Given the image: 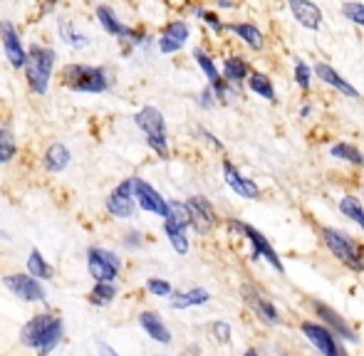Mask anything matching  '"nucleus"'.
I'll use <instances>...</instances> for the list:
<instances>
[{
  "label": "nucleus",
  "mask_w": 364,
  "mask_h": 356,
  "mask_svg": "<svg viewBox=\"0 0 364 356\" xmlns=\"http://www.w3.org/2000/svg\"><path fill=\"white\" fill-rule=\"evenodd\" d=\"M65 334V324L58 314L43 312L38 317H33L23 329H20V342L25 347L35 349L38 356H48L55 347L60 344Z\"/></svg>",
  "instance_id": "obj_1"
},
{
  "label": "nucleus",
  "mask_w": 364,
  "mask_h": 356,
  "mask_svg": "<svg viewBox=\"0 0 364 356\" xmlns=\"http://www.w3.org/2000/svg\"><path fill=\"white\" fill-rule=\"evenodd\" d=\"M63 84L80 94H105L112 79L105 67L95 65H68L63 69Z\"/></svg>",
  "instance_id": "obj_2"
},
{
  "label": "nucleus",
  "mask_w": 364,
  "mask_h": 356,
  "mask_svg": "<svg viewBox=\"0 0 364 356\" xmlns=\"http://www.w3.org/2000/svg\"><path fill=\"white\" fill-rule=\"evenodd\" d=\"M58 62V52L45 45H33L28 50V65H25V77L35 94H48L50 79H53V69Z\"/></svg>",
  "instance_id": "obj_3"
},
{
  "label": "nucleus",
  "mask_w": 364,
  "mask_h": 356,
  "mask_svg": "<svg viewBox=\"0 0 364 356\" xmlns=\"http://www.w3.org/2000/svg\"><path fill=\"white\" fill-rule=\"evenodd\" d=\"M134 121L141 131L146 134V144L149 149H154V154L168 159V141H166V121L164 114L156 106H144L134 114Z\"/></svg>",
  "instance_id": "obj_4"
},
{
  "label": "nucleus",
  "mask_w": 364,
  "mask_h": 356,
  "mask_svg": "<svg viewBox=\"0 0 364 356\" xmlns=\"http://www.w3.org/2000/svg\"><path fill=\"white\" fill-rule=\"evenodd\" d=\"M322 240H325V245L330 247V252L337 257V260H342L347 267L357 269V272H362L364 269V260H362V252L360 247L352 243V238L347 235V233L337 230V228H322Z\"/></svg>",
  "instance_id": "obj_5"
},
{
  "label": "nucleus",
  "mask_w": 364,
  "mask_h": 356,
  "mask_svg": "<svg viewBox=\"0 0 364 356\" xmlns=\"http://www.w3.org/2000/svg\"><path fill=\"white\" fill-rule=\"evenodd\" d=\"M122 269V260L112 250L105 247H90L87 250V272L95 282H114Z\"/></svg>",
  "instance_id": "obj_6"
},
{
  "label": "nucleus",
  "mask_w": 364,
  "mask_h": 356,
  "mask_svg": "<svg viewBox=\"0 0 364 356\" xmlns=\"http://www.w3.org/2000/svg\"><path fill=\"white\" fill-rule=\"evenodd\" d=\"M228 228L230 230H238L240 235H245L250 240V245H253V252H250V257L253 260H260L263 257L265 262H268L273 269H278V272H283V260L278 257V252L273 250V245L268 243V238H263V233H258L255 228L245 226V223H238V221H228Z\"/></svg>",
  "instance_id": "obj_7"
},
{
  "label": "nucleus",
  "mask_w": 364,
  "mask_h": 356,
  "mask_svg": "<svg viewBox=\"0 0 364 356\" xmlns=\"http://www.w3.org/2000/svg\"><path fill=\"white\" fill-rule=\"evenodd\" d=\"M97 20H100L102 30L117 40H124V43H132V45H141L149 40L146 35L139 33V30H134V28H129V25L122 23V20L117 18L114 10L107 8V5H100V8H97Z\"/></svg>",
  "instance_id": "obj_8"
},
{
  "label": "nucleus",
  "mask_w": 364,
  "mask_h": 356,
  "mask_svg": "<svg viewBox=\"0 0 364 356\" xmlns=\"http://www.w3.org/2000/svg\"><path fill=\"white\" fill-rule=\"evenodd\" d=\"M300 329H302V334L307 337V342H310L322 356H347L345 349H342L340 342H337L335 332H332V329H327L325 324L302 322Z\"/></svg>",
  "instance_id": "obj_9"
},
{
  "label": "nucleus",
  "mask_w": 364,
  "mask_h": 356,
  "mask_svg": "<svg viewBox=\"0 0 364 356\" xmlns=\"http://www.w3.org/2000/svg\"><path fill=\"white\" fill-rule=\"evenodd\" d=\"M134 178H124V181L119 183V186L114 188V191L109 193V198H107V211L112 213L114 218H122V221H129V218H134Z\"/></svg>",
  "instance_id": "obj_10"
},
{
  "label": "nucleus",
  "mask_w": 364,
  "mask_h": 356,
  "mask_svg": "<svg viewBox=\"0 0 364 356\" xmlns=\"http://www.w3.org/2000/svg\"><path fill=\"white\" fill-rule=\"evenodd\" d=\"M3 284L5 289H10V292L15 294V297H20L23 302H45V287L40 284L38 277H33V274H3Z\"/></svg>",
  "instance_id": "obj_11"
},
{
  "label": "nucleus",
  "mask_w": 364,
  "mask_h": 356,
  "mask_svg": "<svg viewBox=\"0 0 364 356\" xmlns=\"http://www.w3.org/2000/svg\"><path fill=\"white\" fill-rule=\"evenodd\" d=\"M240 297H243V302L248 304L250 309H253L255 317H258L260 322L273 324V327L283 322V319H280L278 307H275V304L270 302V299L265 297V294L260 292L258 287H253V284H243V287H240Z\"/></svg>",
  "instance_id": "obj_12"
},
{
  "label": "nucleus",
  "mask_w": 364,
  "mask_h": 356,
  "mask_svg": "<svg viewBox=\"0 0 364 356\" xmlns=\"http://www.w3.org/2000/svg\"><path fill=\"white\" fill-rule=\"evenodd\" d=\"M0 43H3L5 57H8L10 67L25 69V65H28V50L23 48L20 33L15 30V25L10 23V20H3V23H0Z\"/></svg>",
  "instance_id": "obj_13"
},
{
  "label": "nucleus",
  "mask_w": 364,
  "mask_h": 356,
  "mask_svg": "<svg viewBox=\"0 0 364 356\" xmlns=\"http://www.w3.org/2000/svg\"><path fill=\"white\" fill-rule=\"evenodd\" d=\"M134 198H136V206L146 213H154L159 218H166L168 216V201L156 191L154 186H149L144 178H136L134 176Z\"/></svg>",
  "instance_id": "obj_14"
},
{
  "label": "nucleus",
  "mask_w": 364,
  "mask_h": 356,
  "mask_svg": "<svg viewBox=\"0 0 364 356\" xmlns=\"http://www.w3.org/2000/svg\"><path fill=\"white\" fill-rule=\"evenodd\" d=\"M188 211H191V226L196 233L206 235L216 228V211H213L211 201L203 196H191L188 198Z\"/></svg>",
  "instance_id": "obj_15"
},
{
  "label": "nucleus",
  "mask_w": 364,
  "mask_h": 356,
  "mask_svg": "<svg viewBox=\"0 0 364 356\" xmlns=\"http://www.w3.org/2000/svg\"><path fill=\"white\" fill-rule=\"evenodd\" d=\"M312 307H315V312H317V317L322 319V324H325L327 329H332L335 332V337L337 339H345V342H352L355 344L357 342V334H355V329L350 327V324L345 322V319L340 317V314L335 312L332 307H327V304H322V302H312Z\"/></svg>",
  "instance_id": "obj_16"
},
{
  "label": "nucleus",
  "mask_w": 364,
  "mask_h": 356,
  "mask_svg": "<svg viewBox=\"0 0 364 356\" xmlns=\"http://www.w3.org/2000/svg\"><path fill=\"white\" fill-rule=\"evenodd\" d=\"M223 176H225V183L230 186V191L238 193L240 198H248V201H258L260 198L258 183H255L253 178H245L230 161H223Z\"/></svg>",
  "instance_id": "obj_17"
},
{
  "label": "nucleus",
  "mask_w": 364,
  "mask_h": 356,
  "mask_svg": "<svg viewBox=\"0 0 364 356\" xmlns=\"http://www.w3.org/2000/svg\"><path fill=\"white\" fill-rule=\"evenodd\" d=\"M186 40H188V23L186 20H173L159 35V50L164 55H173L186 45Z\"/></svg>",
  "instance_id": "obj_18"
},
{
  "label": "nucleus",
  "mask_w": 364,
  "mask_h": 356,
  "mask_svg": "<svg viewBox=\"0 0 364 356\" xmlns=\"http://www.w3.org/2000/svg\"><path fill=\"white\" fill-rule=\"evenodd\" d=\"M295 20L307 30H320L322 28V10L317 8L312 0H288Z\"/></svg>",
  "instance_id": "obj_19"
},
{
  "label": "nucleus",
  "mask_w": 364,
  "mask_h": 356,
  "mask_svg": "<svg viewBox=\"0 0 364 356\" xmlns=\"http://www.w3.org/2000/svg\"><path fill=\"white\" fill-rule=\"evenodd\" d=\"M315 74H317V77H320L325 84H330V87H335L337 91H342V94L350 96V99H357V96H360V91L352 87V84L347 82V79L342 77V74L337 72L335 67H330L327 62H317V65H315Z\"/></svg>",
  "instance_id": "obj_20"
},
{
  "label": "nucleus",
  "mask_w": 364,
  "mask_h": 356,
  "mask_svg": "<svg viewBox=\"0 0 364 356\" xmlns=\"http://www.w3.org/2000/svg\"><path fill=\"white\" fill-rule=\"evenodd\" d=\"M139 324H141V329H144L149 337L154 339V342L171 344V332H168V327L164 324V319L159 317L156 312H141L139 314Z\"/></svg>",
  "instance_id": "obj_21"
},
{
  "label": "nucleus",
  "mask_w": 364,
  "mask_h": 356,
  "mask_svg": "<svg viewBox=\"0 0 364 356\" xmlns=\"http://www.w3.org/2000/svg\"><path fill=\"white\" fill-rule=\"evenodd\" d=\"M70 161H73V154H70L68 146L60 144V141L50 144L48 151H45V156H43V164L50 174H60V171H65L70 166Z\"/></svg>",
  "instance_id": "obj_22"
},
{
  "label": "nucleus",
  "mask_w": 364,
  "mask_h": 356,
  "mask_svg": "<svg viewBox=\"0 0 364 356\" xmlns=\"http://www.w3.org/2000/svg\"><path fill=\"white\" fill-rule=\"evenodd\" d=\"M225 28L230 30V33H235L240 40H243L248 48H253V50H263V45H265V38H263V33H260L258 28H255L253 23H230V25H225Z\"/></svg>",
  "instance_id": "obj_23"
},
{
  "label": "nucleus",
  "mask_w": 364,
  "mask_h": 356,
  "mask_svg": "<svg viewBox=\"0 0 364 356\" xmlns=\"http://www.w3.org/2000/svg\"><path fill=\"white\" fill-rule=\"evenodd\" d=\"M58 33H60V40H63L65 45H70V48H75V50L90 48V43H92L87 35L77 33V30L73 28V23H70L68 18H60L58 20Z\"/></svg>",
  "instance_id": "obj_24"
},
{
  "label": "nucleus",
  "mask_w": 364,
  "mask_h": 356,
  "mask_svg": "<svg viewBox=\"0 0 364 356\" xmlns=\"http://www.w3.org/2000/svg\"><path fill=\"white\" fill-rule=\"evenodd\" d=\"M211 299V294L206 292L203 287H193L188 292H181L171 299V307L173 309H188V307H198V304H206Z\"/></svg>",
  "instance_id": "obj_25"
},
{
  "label": "nucleus",
  "mask_w": 364,
  "mask_h": 356,
  "mask_svg": "<svg viewBox=\"0 0 364 356\" xmlns=\"http://www.w3.org/2000/svg\"><path fill=\"white\" fill-rule=\"evenodd\" d=\"M223 77H225V82H230V84H243V79L250 77V69H248V65H245V60H240V57L225 60Z\"/></svg>",
  "instance_id": "obj_26"
},
{
  "label": "nucleus",
  "mask_w": 364,
  "mask_h": 356,
  "mask_svg": "<svg viewBox=\"0 0 364 356\" xmlns=\"http://www.w3.org/2000/svg\"><path fill=\"white\" fill-rule=\"evenodd\" d=\"M164 230H166V238L171 243V247L178 252V255H186L188 252V238H186V228L176 226L171 221H164Z\"/></svg>",
  "instance_id": "obj_27"
},
{
  "label": "nucleus",
  "mask_w": 364,
  "mask_h": 356,
  "mask_svg": "<svg viewBox=\"0 0 364 356\" xmlns=\"http://www.w3.org/2000/svg\"><path fill=\"white\" fill-rule=\"evenodd\" d=\"M193 60H196V65H198V67H201V72L206 74L208 84H213V87H216V84L223 82V77H220V72H218L216 62H213V60L208 57V55L203 52L201 48H196V50H193Z\"/></svg>",
  "instance_id": "obj_28"
},
{
  "label": "nucleus",
  "mask_w": 364,
  "mask_h": 356,
  "mask_svg": "<svg viewBox=\"0 0 364 356\" xmlns=\"http://www.w3.org/2000/svg\"><path fill=\"white\" fill-rule=\"evenodd\" d=\"M248 87L253 89L255 94L263 96V99L275 101V87H273V79H270L268 74H263V72H250Z\"/></svg>",
  "instance_id": "obj_29"
},
{
  "label": "nucleus",
  "mask_w": 364,
  "mask_h": 356,
  "mask_svg": "<svg viewBox=\"0 0 364 356\" xmlns=\"http://www.w3.org/2000/svg\"><path fill=\"white\" fill-rule=\"evenodd\" d=\"M28 272L38 279H50L53 277V265L43 257L40 250H30V257H28Z\"/></svg>",
  "instance_id": "obj_30"
},
{
  "label": "nucleus",
  "mask_w": 364,
  "mask_h": 356,
  "mask_svg": "<svg viewBox=\"0 0 364 356\" xmlns=\"http://www.w3.org/2000/svg\"><path fill=\"white\" fill-rule=\"evenodd\" d=\"M340 211H342V216L345 218H350L352 223H357V226L364 230V208H362V203L357 201L355 196H345L340 201Z\"/></svg>",
  "instance_id": "obj_31"
},
{
  "label": "nucleus",
  "mask_w": 364,
  "mask_h": 356,
  "mask_svg": "<svg viewBox=\"0 0 364 356\" xmlns=\"http://www.w3.org/2000/svg\"><path fill=\"white\" fill-rule=\"evenodd\" d=\"M164 221H171L181 228H188L191 226V211H188V203H181V201H168V216Z\"/></svg>",
  "instance_id": "obj_32"
},
{
  "label": "nucleus",
  "mask_w": 364,
  "mask_h": 356,
  "mask_svg": "<svg viewBox=\"0 0 364 356\" xmlns=\"http://www.w3.org/2000/svg\"><path fill=\"white\" fill-rule=\"evenodd\" d=\"M330 154L335 156V159L350 161V164H355V166H364L362 151L357 149V146H352V144H335V146L330 149Z\"/></svg>",
  "instance_id": "obj_33"
},
{
  "label": "nucleus",
  "mask_w": 364,
  "mask_h": 356,
  "mask_svg": "<svg viewBox=\"0 0 364 356\" xmlns=\"http://www.w3.org/2000/svg\"><path fill=\"white\" fill-rule=\"evenodd\" d=\"M15 151H18V146H15L13 131H10L8 126H0V166L13 161Z\"/></svg>",
  "instance_id": "obj_34"
},
{
  "label": "nucleus",
  "mask_w": 364,
  "mask_h": 356,
  "mask_svg": "<svg viewBox=\"0 0 364 356\" xmlns=\"http://www.w3.org/2000/svg\"><path fill=\"white\" fill-rule=\"evenodd\" d=\"M114 297H117L114 282H95V289H92V294H90V299L95 304H109Z\"/></svg>",
  "instance_id": "obj_35"
},
{
  "label": "nucleus",
  "mask_w": 364,
  "mask_h": 356,
  "mask_svg": "<svg viewBox=\"0 0 364 356\" xmlns=\"http://www.w3.org/2000/svg\"><path fill=\"white\" fill-rule=\"evenodd\" d=\"M342 13H345L347 20H352L355 25H362L364 28V5L362 3H355V0H352V3H345L342 5Z\"/></svg>",
  "instance_id": "obj_36"
},
{
  "label": "nucleus",
  "mask_w": 364,
  "mask_h": 356,
  "mask_svg": "<svg viewBox=\"0 0 364 356\" xmlns=\"http://www.w3.org/2000/svg\"><path fill=\"white\" fill-rule=\"evenodd\" d=\"M146 289L154 294V297H171V292H173V287L166 282V279H159V277H151L146 282Z\"/></svg>",
  "instance_id": "obj_37"
},
{
  "label": "nucleus",
  "mask_w": 364,
  "mask_h": 356,
  "mask_svg": "<svg viewBox=\"0 0 364 356\" xmlns=\"http://www.w3.org/2000/svg\"><path fill=\"white\" fill-rule=\"evenodd\" d=\"M310 67H307L302 60H297L295 62V82H297V87H300L302 91H307L310 89Z\"/></svg>",
  "instance_id": "obj_38"
},
{
  "label": "nucleus",
  "mask_w": 364,
  "mask_h": 356,
  "mask_svg": "<svg viewBox=\"0 0 364 356\" xmlns=\"http://www.w3.org/2000/svg\"><path fill=\"white\" fill-rule=\"evenodd\" d=\"M193 13H196L198 18H203V23H206L208 28H213V30H216V33H223V30H225V25L218 20V15L208 13V10H203V8H196V10H193Z\"/></svg>",
  "instance_id": "obj_39"
},
{
  "label": "nucleus",
  "mask_w": 364,
  "mask_h": 356,
  "mask_svg": "<svg viewBox=\"0 0 364 356\" xmlns=\"http://www.w3.org/2000/svg\"><path fill=\"white\" fill-rule=\"evenodd\" d=\"M211 332L216 334V339L220 344H228L230 342V324L225 322H213L211 324Z\"/></svg>",
  "instance_id": "obj_40"
},
{
  "label": "nucleus",
  "mask_w": 364,
  "mask_h": 356,
  "mask_svg": "<svg viewBox=\"0 0 364 356\" xmlns=\"http://www.w3.org/2000/svg\"><path fill=\"white\" fill-rule=\"evenodd\" d=\"M216 99H218V96H216V89H213L211 84H208V87L201 91V106H206V109H211V106L216 104Z\"/></svg>",
  "instance_id": "obj_41"
},
{
  "label": "nucleus",
  "mask_w": 364,
  "mask_h": 356,
  "mask_svg": "<svg viewBox=\"0 0 364 356\" xmlns=\"http://www.w3.org/2000/svg\"><path fill=\"white\" fill-rule=\"evenodd\" d=\"M124 245L129 247V250H132V247H134V250H136V247H141V235H139V233H127Z\"/></svg>",
  "instance_id": "obj_42"
},
{
  "label": "nucleus",
  "mask_w": 364,
  "mask_h": 356,
  "mask_svg": "<svg viewBox=\"0 0 364 356\" xmlns=\"http://www.w3.org/2000/svg\"><path fill=\"white\" fill-rule=\"evenodd\" d=\"M97 349H100V356H119L114 347H109L107 342H97Z\"/></svg>",
  "instance_id": "obj_43"
},
{
  "label": "nucleus",
  "mask_w": 364,
  "mask_h": 356,
  "mask_svg": "<svg viewBox=\"0 0 364 356\" xmlns=\"http://www.w3.org/2000/svg\"><path fill=\"white\" fill-rule=\"evenodd\" d=\"M218 8H235L238 5V0H216Z\"/></svg>",
  "instance_id": "obj_44"
},
{
  "label": "nucleus",
  "mask_w": 364,
  "mask_h": 356,
  "mask_svg": "<svg viewBox=\"0 0 364 356\" xmlns=\"http://www.w3.org/2000/svg\"><path fill=\"white\" fill-rule=\"evenodd\" d=\"M243 356H263V354H260L258 349H248V352H245Z\"/></svg>",
  "instance_id": "obj_45"
},
{
  "label": "nucleus",
  "mask_w": 364,
  "mask_h": 356,
  "mask_svg": "<svg viewBox=\"0 0 364 356\" xmlns=\"http://www.w3.org/2000/svg\"><path fill=\"white\" fill-rule=\"evenodd\" d=\"M0 238H3V240H10V235L5 230H0Z\"/></svg>",
  "instance_id": "obj_46"
},
{
  "label": "nucleus",
  "mask_w": 364,
  "mask_h": 356,
  "mask_svg": "<svg viewBox=\"0 0 364 356\" xmlns=\"http://www.w3.org/2000/svg\"><path fill=\"white\" fill-rule=\"evenodd\" d=\"M280 356H292V354H280Z\"/></svg>",
  "instance_id": "obj_47"
},
{
  "label": "nucleus",
  "mask_w": 364,
  "mask_h": 356,
  "mask_svg": "<svg viewBox=\"0 0 364 356\" xmlns=\"http://www.w3.org/2000/svg\"><path fill=\"white\" fill-rule=\"evenodd\" d=\"M362 191H364V188H362Z\"/></svg>",
  "instance_id": "obj_48"
}]
</instances>
